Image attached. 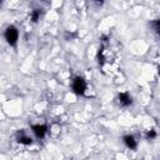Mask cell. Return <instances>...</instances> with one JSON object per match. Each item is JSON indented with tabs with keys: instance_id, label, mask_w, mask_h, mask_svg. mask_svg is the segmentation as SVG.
Returning <instances> with one entry per match:
<instances>
[{
	"instance_id": "12",
	"label": "cell",
	"mask_w": 160,
	"mask_h": 160,
	"mask_svg": "<svg viewBox=\"0 0 160 160\" xmlns=\"http://www.w3.org/2000/svg\"><path fill=\"white\" fill-rule=\"evenodd\" d=\"M42 1H45V0H42Z\"/></svg>"
},
{
	"instance_id": "2",
	"label": "cell",
	"mask_w": 160,
	"mask_h": 160,
	"mask_svg": "<svg viewBox=\"0 0 160 160\" xmlns=\"http://www.w3.org/2000/svg\"><path fill=\"white\" fill-rule=\"evenodd\" d=\"M86 90H88L86 80L80 75L75 76L72 79V81H71V91L78 96H82V95H85Z\"/></svg>"
},
{
	"instance_id": "6",
	"label": "cell",
	"mask_w": 160,
	"mask_h": 160,
	"mask_svg": "<svg viewBox=\"0 0 160 160\" xmlns=\"http://www.w3.org/2000/svg\"><path fill=\"white\" fill-rule=\"evenodd\" d=\"M122 142H124V145H125L128 149H130V150H136L138 146H139V140H138L134 135H131V134L124 135V136H122Z\"/></svg>"
},
{
	"instance_id": "11",
	"label": "cell",
	"mask_w": 160,
	"mask_h": 160,
	"mask_svg": "<svg viewBox=\"0 0 160 160\" xmlns=\"http://www.w3.org/2000/svg\"><path fill=\"white\" fill-rule=\"evenodd\" d=\"M2 1H4V0H0V8H1V5H2Z\"/></svg>"
},
{
	"instance_id": "7",
	"label": "cell",
	"mask_w": 160,
	"mask_h": 160,
	"mask_svg": "<svg viewBox=\"0 0 160 160\" xmlns=\"http://www.w3.org/2000/svg\"><path fill=\"white\" fill-rule=\"evenodd\" d=\"M42 15H44V10L40 9V8H36V9L31 10V12H30V20H31V22H35V24L39 22L40 19L42 18Z\"/></svg>"
},
{
	"instance_id": "9",
	"label": "cell",
	"mask_w": 160,
	"mask_h": 160,
	"mask_svg": "<svg viewBox=\"0 0 160 160\" xmlns=\"http://www.w3.org/2000/svg\"><path fill=\"white\" fill-rule=\"evenodd\" d=\"M150 26L152 28V30L156 32V34H159V29H160V22H159V20L158 19H155V20H152L151 22H150Z\"/></svg>"
},
{
	"instance_id": "4",
	"label": "cell",
	"mask_w": 160,
	"mask_h": 160,
	"mask_svg": "<svg viewBox=\"0 0 160 160\" xmlns=\"http://www.w3.org/2000/svg\"><path fill=\"white\" fill-rule=\"evenodd\" d=\"M30 129H31V132L34 134V136L39 140L44 139L49 131V126L46 124H32L30 126Z\"/></svg>"
},
{
	"instance_id": "10",
	"label": "cell",
	"mask_w": 160,
	"mask_h": 160,
	"mask_svg": "<svg viewBox=\"0 0 160 160\" xmlns=\"http://www.w3.org/2000/svg\"><path fill=\"white\" fill-rule=\"evenodd\" d=\"M92 1H94V2H95V4H98V5H102V4H104V1H105V0H92Z\"/></svg>"
},
{
	"instance_id": "3",
	"label": "cell",
	"mask_w": 160,
	"mask_h": 160,
	"mask_svg": "<svg viewBox=\"0 0 160 160\" xmlns=\"http://www.w3.org/2000/svg\"><path fill=\"white\" fill-rule=\"evenodd\" d=\"M115 101L120 108H128V106H130L132 104V96L128 91H121V92H119L116 95Z\"/></svg>"
},
{
	"instance_id": "5",
	"label": "cell",
	"mask_w": 160,
	"mask_h": 160,
	"mask_svg": "<svg viewBox=\"0 0 160 160\" xmlns=\"http://www.w3.org/2000/svg\"><path fill=\"white\" fill-rule=\"evenodd\" d=\"M15 139H16V141H18L19 144H21V145H24V146H29V145L32 144L31 136H29L25 130H19V131H16Z\"/></svg>"
},
{
	"instance_id": "1",
	"label": "cell",
	"mask_w": 160,
	"mask_h": 160,
	"mask_svg": "<svg viewBox=\"0 0 160 160\" xmlns=\"http://www.w3.org/2000/svg\"><path fill=\"white\" fill-rule=\"evenodd\" d=\"M4 39L8 42V45L16 48L19 41V30L15 25H8L4 30Z\"/></svg>"
},
{
	"instance_id": "8",
	"label": "cell",
	"mask_w": 160,
	"mask_h": 160,
	"mask_svg": "<svg viewBox=\"0 0 160 160\" xmlns=\"http://www.w3.org/2000/svg\"><path fill=\"white\" fill-rule=\"evenodd\" d=\"M156 138H158V132H156L155 129H150V130H148V131L145 132V139H146L148 141L154 140V139H156Z\"/></svg>"
}]
</instances>
